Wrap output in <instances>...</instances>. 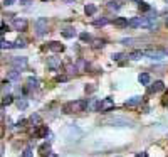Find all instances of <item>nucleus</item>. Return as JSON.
<instances>
[{"label":"nucleus","mask_w":168,"mask_h":157,"mask_svg":"<svg viewBox=\"0 0 168 157\" xmlns=\"http://www.w3.org/2000/svg\"><path fill=\"white\" fill-rule=\"evenodd\" d=\"M88 108V100H78V101H69L62 107L64 113H78V112H84Z\"/></svg>","instance_id":"1"},{"label":"nucleus","mask_w":168,"mask_h":157,"mask_svg":"<svg viewBox=\"0 0 168 157\" xmlns=\"http://www.w3.org/2000/svg\"><path fill=\"white\" fill-rule=\"evenodd\" d=\"M143 54L151 59H163V58H167L168 52L165 49H146V51H143Z\"/></svg>","instance_id":"2"},{"label":"nucleus","mask_w":168,"mask_h":157,"mask_svg":"<svg viewBox=\"0 0 168 157\" xmlns=\"http://www.w3.org/2000/svg\"><path fill=\"white\" fill-rule=\"evenodd\" d=\"M46 32H47V19L39 17V19L35 20V34L37 36H44Z\"/></svg>","instance_id":"3"},{"label":"nucleus","mask_w":168,"mask_h":157,"mask_svg":"<svg viewBox=\"0 0 168 157\" xmlns=\"http://www.w3.org/2000/svg\"><path fill=\"white\" fill-rule=\"evenodd\" d=\"M111 108H114V100L113 98H103L99 101L98 112H109Z\"/></svg>","instance_id":"4"},{"label":"nucleus","mask_w":168,"mask_h":157,"mask_svg":"<svg viewBox=\"0 0 168 157\" xmlns=\"http://www.w3.org/2000/svg\"><path fill=\"white\" fill-rule=\"evenodd\" d=\"M109 123L118 125V127H133V122H129V120H126V118H121V117L109 118Z\"/></svg>","instance_id":"5"},{"label":"nucleus","mask_w":168,"mask_h":157,"mask_svg":"<svg viewBox=\"0 0 168 157\" xmlns=\"http://www.w3.org/2000/svg\"><path fill=\"white\" fill-rule=\"evenodd\" d=\"M27 20L25 19H15L14 22H12V27H14V30H25L27 29Z\"/></svg>","instance_id":"6"},{"label":"nucleus","mask_w":168,"mask_h":157,"mask_svg":"<svg viewBox=\"0 0 168 157\" xmlns=\"http://www.w3.org/2000/svg\"><path fill=\"white\" fill-rule=\"evenodd\" d=\"M10 63H12V66H15L17 71H19V69H22V68L27 66V58H14Z\"/></svg>","instance_id":"7"},{"label":"nucleus","mask_w":168,"mask_h":157,"mask_svg":"<svg viewBox=\"0 0 168 157\" xmlns=\"http://www.w3.org/2000/svg\"><path fill=\"white\" fill-rule=\"evenodd\" d=\"M113 24H114V27H118V29H124V27H128V19H124V17H116V19L113 20Z\"/></svg>","instance_id":"8"},{"label":"nucleus","mask_w":168,"mask_h":157,"mask_svg":"<svg viewBox=\"0 0 168 157\" xmlns=\"http://www.w3.org/2000/svg\"><path fill=\"white\" fill-rule=\"evenodd\" d=\"M49 49L52 52H62L64 51V44H61L57 41H52V42H49Z\"/></svg>","instance_id":"9"},{"label":"nucleus","mask_w":168,"mask_h":157,"mask_svg":"<svg viewBox=\"0 0 168 157\" xmlns=\"http://www.w3.org/2000/svg\"><path fill=\"white\" fill-rule=\"evenodd\" d=\"M163 90H165V85H163L161 81H155V85H151L150 91H151V93H158V91H163Z\"/></svg>","instance_id":"10"},{"label":"nucleus","mask_w":168,"mask_h":157,"mask_svg":"<svg viewBox=\"0 0 168 157\" xmlns=\"http://www.w3.org/2000/svg\"><path fill=\"white\" fill-rule=\"evenodd\" d=\"M139 103H141V96H133V98L126 100V107H138Z\"/></svg>","instance_id":"11"},{"label":"nucleus","mask_w":168,"mask_h":157,"mask_svg":"<svg viewBox=\"0 0 168 157\" xmlns=\"http://www.w3.org/2000/svg\"><path fill=\"white\" fill-rule=\"evenodd\" d=\"M7 79H9V81H17V79H20V71H17V69L9 71V73H7Z\"/></svg>","instance_id":"12"},{"label":"nucleus","mask_w":168,"mask_h":157,"mask_svg":"<svg viewBox=\"0 0 168 157\" xmlns=\"http://www.w3.org/2000/svg\"><path fill=\"white\" fill-rule=\"evenodd\" d=\"M47 134H49V128L46 127V125H40V128L35 132V137H39V138L47 137Z\"/></svg>","instance_id":"13"},{"label":"nucleus","mask_w":168,"mask_h":157,"mask_svg":"<svg viewBox=\"0 0 168 157\" xmlns=\"http://www.w3.org/2000/svg\"><path fill=\"white\" fill-rule=\"evenodd\" d=\"M98 107H99L98 100H89L88 101V108H86V110H89V112H98Z\"/></svg>","instance_id":"14"},{"label":"nucleus","mask_w":168,"mask_h":157,"mask_svg":"<svg viewBox=\"0 0 168 157\" xmlns=\"http://www.w3.org/2000/svg\"><path fill=\"white\" fill-rule=\"evenodd\" d=\"M150 79H151V78H150V74H148V73H141V74L138 76V81L141 83V85H148V83H150Z\"/></svg>","instance_id":"15"},{"label":"nucleus","mask_w":168,"mask_h":157,"mask_svg":"<svg viewBox=\"0 0 168 157\" xmlns=\"http://www.w3.org/2000/svg\"><path fill=\"white\" fill-rule=\"evenodd\" d=\"M62 36H64V37H67V39H71V37H76V30L74 29H64L62 30Z\"/></svg>","instance_id":"16"},{"label":"nucleus","mask_w":168,"mask_h":157,"mask_svg":"<svg viewBox=\"0 0 168 157\" xmlns=\"http://www.w3.org/2000/svg\"><path fill=\"white\" fill-rule=\"evenodd\" d=\"M84 12H86V15H94V14H96V7H94L93 3H88V5L84 7Z\"/></svg>","instance_id":"17"},{"label":"nucleus","mask_w":168,"mask_h":157,"mask_svg":"<svg viewBox=\"0 0 168 157\" xmlns=\"http://www.w3.org/2000/svg\"><path fill=\"white\" fill-rule=\"evenodd\" d=\"M143 56H145V54H143V51H133V52L129 54L128 58H129V59H135V61H136V59H141Z\"/></svg>","instance_id":"18"},{"label":"nucleus","mask_w":168,"mask_h":157,"mask_svg":"<svg viewBox=\"0 0 168 157\" xmlns=\"http://www.w3.org/2000/svg\"><path fill=\"white\" fill-rule=\"evenodd\" d=\"M47 66L52 68V69H57V68H61V63L57 59H49V61H47Z\"/></svg>","instance_id":"19"},{"label":"nucleus","mask_w":168,"mask_h":157,"mask_svg":"<svg viewBox=\"0 0 168 157\" xmlns=\"http://www.w3.org/2000/svg\"><path fill=\"white\" fill-rule=\"evenodd\" d=\"M27 85H29L30 88H37V86H39V79H37V78H32V76H30V78L27 79Z\"/></svg>","instance_id":"20"},{"label":"nucleus","mask_w":168,"mask_h":157,"mask_svg":"<svg viewBox=\"0 0 168 157\" xmlns=\"http://www.w3.org/2000/svg\"><path fill=\"white\" fill-rule=\"evenodd\" d=\"M106 24H109V19H106V17H101V19L94 20V25H96V27H99V25H106Z\"/></svg>","instance_id":"21"},{"label":"nucleus","mask_w":168,"mask_h":157,"mask_svg":"<svg viewBox=\"0 0 168 157\" xmlns=\"http://www.w3.org/2000/svg\"><path fill=\"white\" fill-rule=\"evenodd\" d=\"M138 9L141 10V12H150V10H151V7H150L148 3H146V2H139Z\"/></svg>","instance_id":"22"},{"label":"nucleus","mask_w":168,"mask_h":157,"mask_svg":"<svg viewBox=\"0 0 168 157\" xmlns=\"http://www.w3.org/2000/svg\"><path fill=\"white\" fill-rule=\"evenodd\" d=\"M104 44H106V42H104L103 39H94V41H93V48H94V49H98V48H103Z\"/></svg>","instance_id":"23"},{"label":"nucleus","mask_w":168,"mask_h":157,"mask_svg":"<svg viewBox=\"0 0 168 157\" xmlns=\"http://www.w3.org/2000/svg\"><path fill=\"white\" fill-rule=\"evenodd\" d=\"M10 103H14V96L12 95H5L3 100H2V105H10Z\"/></svg>","instance_id":"24"},{"label":"nucleus","mask_w":168,"mask_h":157,"mask_svg":"<svg viewBox=\"0 0 168 157\" xmlns=\"http://www.w3.org/2000/svg\"><path fill=\"white\" fill-rule=\"evenodd\" d=\"M15 105H17L19 110H25V108H27V101H25V100H17Z\"/></svg>","instance_id":"25"},{"label":"nucleus","mask_w":168,"mask_h":157,"mask_svg":"<svg viewBox=\"0 0 168 157\" xmlns=\"http://www.w3.org/2000/svg\"><path fill=\"white\" fill-rule=\"evenodd\" d=\"M128 25L129 27H139V17H135V19L128 20Z\"/></svg>","instance_id":"26"},{"label":"nucleus","mask_w":168,"mask_h":157,"mask_svg":"<svg viewBox=\"0 0 168 157\" xmlns=\"http://www.w3.org/2000/svg\"><path fill=\"white\" fill-rule=\"evenodd\" d=\"M0 49H12V42H9V41H0Z\"/></svg>","instance_id":"27"},{"label":"nucleus","mask_w":168,"mask_h":157,"mask_svg":"<svg viewBox=\"0 0 168 157\" xmlns=\"http://www.w3.org/2000/svg\"><path fill=\"white\" fill-rule=\"evenodd\" d=\"M17 48H25V42H24V41H15V42H12V49H17Z\"/></svg>","instance_id":"28"},{"label":"nucleus","mask_w":168,"mask_h":157,"mask_svg":"<svg viewBox=\"0 0 168 157\" xmlns=\"http://www.w3.org/2000/svg\"><path fill=\"white\" fill-rule=\"evenodd\" d=\"M30 123H34V125L40 127V125H39V123H40V117H39V115H32V117H30Z\"/></svg>","instance_id":"29"},{"label":"nucleus","mask_w":168,"mask_h":157,"mask_svg":"<svg viewBox=\"0 0 168 157\" xmlns=\"http://www.w3.org/2000/svg\"><path fill=\"white\" fill-rule=\"evenodd\" d=\"M108 9L109 10H119V3H118V2H109Z\"/></svg>","instance_id":"30"},{"label":"nucleus","mask_w":168,"mask_h":157,"mask_svg":"<svg viewBox=\"0 0 168 157\" xmlns=\"http://www.w3.org/2000/svg\"><path fill=\"white\" fill-rule=\"evenodd\" d=\"M40 154H42V156H46V154H49V145H47V144H44V145H40Z\"/></svg>","instance_id":"31"},{"label":"nucleus","mask_w":168,"mask_h":157,"mask_svg":"<svg viewBox=\"0 0 168 157\" xmlns=\"http://www.w3.org/2000/svg\"><path fill=\"white\" fill-rule=\"evenodd\" d=\"M81 41H91V36H89L88 32H81Z\"/></svg>","instance_id":"32"},{"label":"nucleus","mask_w":168,"mask_h":157,"mask_svg":"<svg viewBox=\"0 0 168 157\" xmlns=\"http://www.w3.org/2000/svg\"><path fill=\"white\" fill-rule=\"evenodd\" d=\"M32 156H34V152H32L30 149H25V150L22 152V157H32Z\"/></svg>","instance_id":"33"},{"label":"nucleus","mask_w":168,"mask_h":157,"mask_svg":"<svg viewBox=\"0 0 168 157\" xmlns=\"http://www.w3.org/2000/svg\"><path fill=\"white\" fill-rule=\"evenodd\" d=\"M111 58H113V61H119V59L123 58V54H121V52H113Z\"/></svg>","instance_id":"34"},{"label":"nucleus","mask_w":168,"mask_h":157,"mask_svg":"<svg viewBox=\"0 0 168 157\" xmlns=\"http://www.w3.org/2000/svg\"><path fill=\"white\" fill-rule=\"evenodd\" d=\"M93 91H96V86L94 85H86V93H93Z\"/></svg>","instance_id":"35"},{"label":"nucleus","mask_w":168,"mask_h":157,"mask_svg":"<svg viewBox=\"0 0 168 157\" xmlns=\"http://www.w3.org/2000/svg\"><path fill=\"white\" fill-rule=\"evenodd\" d=\"M15 3V0H3V5L5 7H9V5H14Z\"/></svg>","instance_id":"36"},{"label":"nucleus","mask_w":168,"mask_h":157,"mask_svg":"<svg viewBox=\"0 0 168 157\" xmlns=\"http://www.w3.org/2000/svg\"><path fill=\"white\" fill-rule=\"evenodd\" d=\"M25 123H27V120H19L17 122V127H25Z\"/></svg>","instance_id":"37"},{"label":"nucleus","mask_w":168,"mask_h":157,"mask_svg":"<svg viewBox=\"0 0 168 157\" xmlns=\"http://www.w3.org/2000/svg\"><path fill=\"white\" fill-rule=\"evenodd\" d=\"M7 29H9V27H7L5 24H0V34H3V32H5Z\"/></svg>","instance_id":"38"},{"label":"nucleus","mask_w":168,"mask_h":157,"mask_svg":"<svg viewBox=\"0 0 168 157\" xmlns=\"http://www.w3.org/2000/svg\"><path fill=\"white\" fill-rule=\"evenodd\" d=\"M56 81H67V76H57Z\"/></svg>","instance_id":"39"},{"label":"nucleus","mask_w":168,"mask_h":157,"mask_svg":"<svg viewBox=\"0 0 168 157\" xmlns=\"http://www.w3.org/2000/svg\"><path fill=\"white\" fill-rule=\"evenodd\" d=\"M29 2H32V0H20V3H22V5H25V3H29Z\"/></svg>","instance_id":"40"},{"label":"nucleus","mask_w":168,"mask_h":157,"mask_svg":"<svg viewBox=\"0 0 168 157\" xmlns=\"http://www.w3.org/2000/svg\"><path fill=\"white\" fill-rule=\"evenodd\" d=\"M136 157H148V156H146L145 152H141V154H138V156H136Z\"/></svg>","instance_id":"41"},{"label":"nucleus","mask_w":168,"mask_h":157,"mask_svg":"<svg viewBox=\"0 0 168 157\" xmlns=\"http://www.w3.org/2000/svg\"><path fill=\"white\" fill-rule=\"evenodd\" d=\"M50 157H57V156H56V154H50Z\"/></svg>","instance_id":"42"},{"label":"nucleus","mask_w":168,"mask_h":157,"mask_svg":"<svg viewBox=\"0 0 168 157\" xmlns=\"http://www.w3.org/2000/svg\"><path fill=\"white\" fill-rule=\"evenodd\" d=\"M133 2H138V3H139V2H141V0H133Z\"/></svg>","instance_id":"43"},{"label":"nucleus","mask_w":168,"mask_h":157,"mask_svg":"<svg viewBox=\"0 0 168 157\" xmlns=\"http://www.w3.org/2000/svg\"><path fill=\"white\" fill-rule=\"evenodd\" d=\"M167 27H168V17H167Z\"/></svg>","instance_id":"44"},{"label":"nucleus","mask_w":168,"mask_h":157,"mask_svg":"<svg viewBox=\"0 0 168 157\" xmlns=\"http://www.w3.org/2000/svg\"><path fill=\"white\" fill-rule=\"evenodd\" d=\"M66 2H74V0H66Z\"/></svg>","instance_id":"45"},{"label":"nucleus","mask_w":168,"mask_h":157,"mask_svg":"<svg viewBox=\"0 0 168 157\" xmlns=\"http://www.w3.org/2000/svg\"><path fill=\"white\" fill-rule=\"evenodd\" d=\"M0 88H2V86H0Z\"/></svg>","instance_id":"46"},{"label":"nucleus","mask_w":168,"mask_h":157,"mask_svg":"<svg viewBox=\"0 0 168 157\" xmlns=\"http://www.w3.org/2000/svg\"><path fill=\"white\" fill-rule=\"evenodd\" d=\"M167 2H168V0H167Z\"/></svg>","instance_id":"47"}]
</instances>
